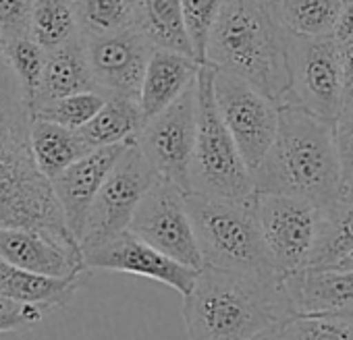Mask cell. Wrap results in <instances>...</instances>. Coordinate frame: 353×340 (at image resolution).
Instances as JSON below:
<instances>
[{
	"label": "cell",
	"mask_w": 353,
	"mask_h": 340,
	"mask_svg": "<svg viewBox=\"0 0 353 340\" xmlns=\"http://www.w3.org/2000/svg\"><path fill=\"white\" fill-rule=\"evenodd\" d=\"M34 110L11 69L0 56V229H26L61 247L81 253L67 226L52 183L42 175L32 151Z\"/></svg>",
	"instance_id": "cell-1"
},
{
	"label": "cell",
	"mask_w": 353,
	"mask_h": 340,
	"mask_svg": "<svg viewBox=\"0 0 353 340\" xmlns=\"http://www.w3.org/2000/svg\"><path fill=\"white\" fill-rule=\"evenodd\" d=\"M297 315L281 272L204 268L183 297L190 340H252Z\"/></svg>",
	"instance_id": "cell-2"
},
{
	"label": "cell",
	"mask_w": 353,
	"mask_h": 340,
	"mask_svg": "<svg viewBox=\"0 0 353 340\" xmlns=\"http://www.w3.org/2000/svg\"><path fill=\"white\" fill-rule=\"evenodd\" d=\"M254 185L258 193L299 198L322 210L334 204L343 187L334 123L281 104L279 131L254 173Z\"/></svg>",
	"instance_id": "cell-3"
},
{
	"label": "cell",
	"mask_w": 353,
	"mask_h": 340,
	"mask_svg": "<svg viewBox=\"0 0 353 340\" xmlns=\"http://www.w3.org/2000/svg\"><path fill=\"white\" fill-rule=\"evenodd\" d=\"M206 65L248 81L281 106L291 85L289 34L272 11V0H225Z\"/></svg>",
	"instance_id": "cell-4"
},
{
	"label": "cell",
	"mask_w": 353,
	"mask_h": 340,
	"mask_svg": "<svg viewBox=\"0 0 353 340\" xmlns=\"http://www.w3.org/2000/svg\"><path fill=\"white\" fill-rule=\"evenodd\" d=\"M185 204L204 268L276 272L264 247L256 193L248 200L185 193Z\"/></svg>",
	"instance_id": "cell-5"
},
{
	"label": "cell",
	"mask_w": 353,
	"mask_h": 340,
	"mask_svg": "<svg viewBox=\"0 0 353 340\" xmlns=\"http://www.w3.org/2000/svg\"><path fill=\"white\" fill-rule=\"evenodd\" d=\"M196 87L198 139L190 175V193L223 200H248L256 193L254 175L219 114L214 98V67H202Z\"/></svg>",
	"instance_id": "cell-6"
},
{
	"label": "cell",
	"mask_w": 353,
	"mask_h": 340,
	"mask_svg": "<svg viewBox=\"0 0 353 340\" xmlns=\"http://www.w3.org/2000/svg\"><path fill=\"white\" fill-rule=\"evenodd\" d=\"M158 181V175L133 141L114 164L98 198L94 200L79 241L81 253L98 249L129 231L139 204Z\"/></svg>",
	"instance_id": "cell-7"
},
{
	"label": "cell",
	"mask_w": 353,
	"mask_h": 340,
	"mask_svg": "<svg viewBox=\"0 0 353 340\" xmlns=\"http://www.w3.org/2000/svg\"><path fill=\"white\" fill-rule=\"evenodd\" d=\"M198 81L166 110L150 118L135 143L160 181L190 193L198 139Z\"/></svg>",
	"instance_id": "cell-8"
},
{
	"label": "cell",
	"mask_w": 353,
	"mask_h": 340,
	"mask_svg": "<svg viewBox=\"0 0 353 340\" xmlns=\"http://www.w3.org/2000/svg\"><path fill=\"white\" fill-rule=\"evenodd\" d=\"M291 85L283 104L336 123L343 112V61L334 38L299 40L289 36Z\"/></svg>",
	"instance_id": "cell-9"
},
{
	"label": "cell",
	"mask_w": 353,
	"mask_h": 340,
	"mask_svg": "<svg viewBox=\"0 0 353 340\" xmlns=\"http://www.w3.org/2000/svg\"><path fill=\"white\" fill-rule=\"evenodd\" d=\"M214 98L223 123L254 175L274 143L281 106L248 81L221 69H214Z\"/></svg>",
	"instance_id": "cell-10"
},
{
	"label": "cell",
	"mask_w": 353,
	"mask_h": 340,
	"mask_svg": "<svg viewBox=\"0 0 353 340\" xmlns=\"http://www.w3.org/2000/svg\"><path fill=\"white\" fill-rule=\"evenodd\" d=\"M258 220L270 264L281 274H293L307 268L322 208L289 195L258 193Z\"/></svg>",
	"instance_id": "cell-11"
},
{
	"label": "cell",
	"mask_w": 353,
	"mask_h": 340,
	"mask_svg": "<svg viewBox=\"0 0 353 340\" xmlns=\"http://www.w3.org/2000/svg\"><path fill=\"white\" fill-rule=\"evenodd\" d=\"M129 231L166 257L198 272L204 270L185 193L172 183L158 181L148 191L131 220Z\"/></svg>",
	"instance_id": "cell-12"
},
{
	"label": "cell",
	"mask_w": 353,
	"mask_h": 340,
	"mask_svg": "<svg viewBox=\"0 0 353 340\" xmlns=\"http://www.w3.org/2000/svg\"><path fill=\"white\" fill-rule=\"evenodd\" d=\"M85 50L98 92L106 98L139 102L141 83L154 48L131 25L117 34L85 38Z\"/></svg>",
	"instance_id": "cell-13"
},
{
	"label": "cell",
	"mask_w": 353,
	"mask_h": 340,
	"mask_svg": "<svg viewBox=\"0 0 353 340\" xmlns=\"http://www.w3.org/2000/svg\"><path fill=\"white\" fill-rule=\"evenodd\" d=\"M83 266L85 270H106L143 276L176 290L181 297L190 295L200 274L198 270H192L156 251L131 231H125L102 247L83 253Z\"/></svg>",
	"instance_id": "cell-14"
},
{
	"label": "cell",
	"mask_w": 353,
	"mask_h": 340,
	"mask_svg": "<svg viewBox=\"0 0 353 340\" xmlns=\"http://www.w3.org/2000/svg\"><path fill=\"white\" fill-rule=\"evenodd\" d=\"M129 145L131 143L94 149L79 162L69 166L59 179L52 181V189L65 214L67 226L77 241H81L94 200L98 198L110 170L114 168V164L121 160Z\"/></svg>",
	"instance_id": "cell-15"
},
{
	"label": "cell",
	"mask_w": 353,
	"mask_h": 340,
	"mask_svg": "<svg viewBox=\"0 0 353 340\" xmlns=\"http://www.w3.org/2000/svg\"><path fill=\"white\" fill-rule=\"evenodd\" d=\"M0 259L52 278H73L85 272L83 255L26 229H0Z\"/></svg>",
	"instance_id": "cell-16"
},
{
	"label": "cell",
	"mask_w": 353,
	"mask_h": 340,
	"mask_svg": "<svg viewBox=\"0 0 353 340\" xmlns=\"http://www.w3.org/2000/svg\"><path fill=\"white\" fill-rule=\"evenodd\" d=\"M297 315H343L353 309V272L303 268L285 274Z\"/></svg>",
	"instance_id": "cell-17"
},
{
	"label": "cell",
	"mask_w": 353,
	"mask_h": 340,
	"mask_svg": "<svg viewBox=\"0 0 353 340\" xmlns=\"http://www.w3.org/2000/svg\"><path fill=\"white\" fill-rule=\"evenodd\" d=\"M202 67L204 65L192 56L154 50L139 92V108L143 120L148 123L179 100L198 81Z\"/></svg>",
	"instance_id": "cell-18"
},
{
	"label": "cell",
	"mask_w": 353,
	"mask_h": 340,
	"mask_svg": "<svg viewBox=\"0 0 353 340\" xmlns=\"http://www.w3.org/2000/svg\"><path fill=\"white\" fill-rule=\"evenodd\" d=\"M85 92H98V85L90 69L85 38L77 36L65 46L46 52L44 81L34 112L48 102L85 94Z\"/></svg>",
	"instance_id": "cell-19"
},
{
	"label": "cell",
	"mask_w": 353,
	"mask_h": 340,
	"mask_svg": "<svg viewBox=\"0 0 353 340\" xmlns=\"http://www.w3.org/2000/svg\"><path fill=\"white\" fill-rule=\"evenodd\" d=\"M81 286V276L52 278L15 268L0 259V299L17 305H34L46 311L65 307Z\"/></svg>",
	"instance_id": "cell-20"
},
{
	"label": "cell",
	"mask_w": 353,
	"mask_h": 340,
	"mask_svg": "<svg viewBox=\"0 0 353 340\" xmlns=\"http://www.w3.org/2000/svg\"><path fill=\"white\" fill-rule=\"evenodd\" d=\"M133 28L154 50L196 59L181 0H139L133 7Z\"/></svg>",
	"instance_id": "cell-21"
},
{
	"label": "cell",
	"mask_w": 353,
	"mask_h": 340,
	"mask_svg": "<svg viewBox=\"0 0 353 340\" xmlns=\"http://www.w3.org/2000/svg\"><path fill=\"white\" fill-rule=\"evenodd\" d=\"M32 151L42 175L52 183L69 166L88 156L90 149L77 131L65 129L61 125L34 118L32 125Z\"/></svg>",
	"instance_id": "cell-22"
},
{
	"label": "cell",
	"mask_w": 353,
	"mask_h": 340,
	"mask_svg": "<svg viewBox=\"0 0 353 340\" xmlns=\"http://www.w3.org/2000/svg\"><path fill=\"white\" fill-rule=\"evenodd\" d=\"M145 120L137 100L131 98H108L102 110L79 129V137L90 149L133 143L141 133Z\"/></svg>",
	"instance_id": "cell-23"
},
{
	"label": "cell",
	"mask_w": 353,
	"mask_h": 340,
	"mask_svg": "<svg viewBox=\"0 0 353 340\" xmlns=\"http://www.w3.org/2000/svg\"><path fill=\"white\" fill-rule=\"evenodd\" d=\"M343 0H272L281 28L299 40L334 38Z\"/></svg>",
	"instance_id": "cell-24"
},
{
	"label": "cell",
	"mask_w": 353,
	"mask_h": 340,
	"mask_svg": "<svg viewBox=\"0 0 353 340\" xmlns=\"http://www.w3.org/2000/svg\"><path fill=\"white\" fill-rule=\"evenodd\" d=\"M349 255H353V204L339 198L322 210L318 237L307 268L330 270Z\"/></svg>",
	"instance_id": "cell-25"
},
{
	"label": "cell",
	"mask_w": 353,
	"mask_h": 340,
	"mask_svg": "<svg viewBox=\"0 0 353 340\" xmlns=\"http://www.w3.org/2000/svg\"><path fill=\"white\" fill-rule=\"evenodd\" d=\"M81 36L77 9L73 0H36L30 38L46 52L65 46Z\"/></svg>",
	"instance_id": "cell-26"
},
{
	"label": "cell",
	"mask_w": 353,
	"mask_h": 340,
	"mask_svg": "<svg viewBox=\"0 0 353 340\" xmlns=\"http://www.w3.org/2000/svg\"><path fill=\"white\" fill-rule=\"evenodd\" d=\"M75 9L83 38H100L133 25V7L127 0H77Z\"/></svg>",
	"instance_id": "cell-27"
},
{
	"label": "cell",
	"mask_w": 353,
	"mask_h": 340,
	"mask_svg": "<svg viewBox=\"0 0 353 340\" xmlns=\"http://www.w3.org/2000/svg\"><path fill=\"white\" fill-rule=\"evenodd\" d=\"M5 56H7L11 69L15 71V75L26 92V98L34 110L40 89H42V81H44L46 50L42 46H38L32 38H19V40L5 44Z\"/></svg>",
	"instance_id": "cell-28"
},
{
	"label": "cell",
	"mask_w": 353,
	"mask_h": 340,
	"mask_svg": "<svg viewBox=\"0 0 353 340\" xmlns=\"http://www.w3.org/2000/svg\"><path fill=\"white\" fill-rule=\"evenodd\" d=\"M106 100L108 98L100 92H85V94L61 98V100L40 106L34 112V118L48 120L71 131H79L102 110Z\"/></svg>",
	"instance_id": "cell-29"
},
{
	"label": "cell",
	"mask_w": 353,
	"mask_h": 340,
	"mask_svg": "<svg viewBox=\"0 0 353 340\" xmlns=\"http://www.w3.org/2000/svg\"><path fill=\"white\" fill-rule=\"evenodd\" d=\"M281 340H353V323L341 315H295L281 328Z\"/></svg>",
	"instance_id": "cell-30"
},
{
	"label": "cell",
	"mask_w": 353,
	"mask_h": 340,
	"mask_svg": "<svg viewBox=\"0 0 353 340\" xmlns=\"http://www.w3.org/2000/svg\"><path fill=\"white\" fill-rule=\"evenodd\" d=\"M181 3H183L185 25L194 46V54L198 63L206 65L210 34L216 25L225 0H181Z\"/></svg>",
	"instance_id": "cell-31"
},
{
	"label": "cell",
	"mask_w": 353,
	"mask_h": 340,
	"mask_svg": "<svg viewBox=\"0 0 353 340\" xmlns=\"http://www.w3.org/2000/svg\"><path fill=\"white\" fill-rule=\"evenodd\" d=\"M36 0H0V36L3 42L30 38Z\"/></svg>",
	"instance_id": "cell-32"
},
{
	"label": "cell",
	"mask_w": 353,
	"mask_h": 340,
	"mask_svg": "<svg viewBox=\"0 0 353 340\" xmlns=\"http://www.w3.org/2000/svg\"><path fill=\"white\" fill-rule=\"evenodd\" d=\"M334 139L341 162L343 183L353 181V102L343 108L341 116L334 123Z\"/></svg>",
	"instance_id": "cell-33"
},
{
	"label": "cell",
	"mask_w": 353,
	"mask_h": 340,
	"mask_svg": "<svg viewBox=\"0 0 353 340\" xmlns=\"http://www.w3.org/2000/svg\"><path fill=\"white\" fill-rule=\"evenodd\" d=\"M48 311L34 305H17L11 301L0 299V334L5 332H19L30 330L36 326Z\"/></svg>",
	"instance_id": "cell-34"
},
{
	"label": "cell",
	"mask_w": 353,
	"mask_h": 340,
	"mask_svg": "<svg viewBox=\"0 0 353 340\" xmlns=\"http://www.w3.org/2000/svg\"><path fill=\"white\" fill-rule=\"evenodd\" d=\"M343 61V108L353 102V40L339 44Z\"/></svg>",
	"instance_id": "cell-35"
},
{
	"label": "cell",
	"mask_w": 353,
	"mask_h": 340,
	"mask_svg": "<svg viewBox=\"0 0 353 340\" xmlns=\"http://www.w3.org/2000/svg\"><path fill=\"white\" fill-rule=\"evenodd\" d=\"M334 40L339 44H345V42L353 40V0L343 5V13L339 17L336 30H334Z\"/></svg>",
	"instance_id": "cell-36"
},
{
	"label": "cell",
	"mask_w": 353,
	"mask_h": 340,
	"mask_svg": "<svg viewBox=\"0 0 353 340\" xmlns=\"http://www.w3.org/2000/svg\"><path fill=\"white\" fill-rule=\"evenodd\" d=\"M343 202H347V204H353V181H349V183H343V187H341V195H339Z\"/></svg>",
	"instance_id": "cell-37"
},
{
	"label": "cell",
	"mask_w": 353,
	"mask_h": 340,
	"mask_svg": "<svg viewBox=\"0 0 353 340\" xmlns=\"http://www.w3.org/2000/svg\"><path fill=\"white\" fill-rule=\"evenodd\" d=\"M281 328H283V326L272 328V330H268V332H264V334H260V336H256V338H252V340H281Z\"/></svg>",
	"instance_id": "cell-38"
},
{
	"label": "cell",
	"mask_w": 353,
	"mask_h": 340,
	"mask_svg": "<svg viewBox=\"0 0 353 340\" xmlns=\"http://www.w3.org/2000/svg\"><path fill=\"white\" fill-rule=\"evenodd\" d=\"M330 270H347V272H353V255H349V257H345L343 262H339L334 268H330Z\"/></svg>",
	"instance_id": "cell-39"
},
{
	"label": "cell",
	"mask_w": 353,
	"mask_h": 340,
	"mask_svg": "<svg viewBox=\"0 0 353 340\" xmlns=\"http://www.w3.org/2000/svg\"><path fill=\"white\" fill-rule=\"evenodd\" d=\"M341 317H345L347 321H351V323H353V309H351V311H347V313H343Z\"/></svg>",
	"instance_id": "cell-40"
},
{
	"label": "cell",
	"mask_w": 353,
	"mask_h": 340,
	"mask_svg": "<svg viewBox=\"0 0 353 340\" xmlns=\"http://www.w3.org/2000/svg\"><path fill=\"white\" fill-rule=\"evenodd\" d=\"M5 54V42H0V56Z\"/></svg>",
	"instance_id": "cell-41"
},
{
	"label": "cell",
	"mask_w": 353,
	"mask_h": 340,
	"mask_svg": "<svg viewBox=\"0 0 353 340\" xmlns=\"http://www.w3.org/2000/svg\"><path fill=\"white\" fill-rule=\"evenodd\" d=\"M127 3H129V5H131V7H135V5H137V3H139V0H127Z\"/></svg>",
	"instance_id": "cell-42"
},
{
	"label": "cell",
	"mask_w": 353,
	"mask_h": 340,
	"mask_svg": "<svg viewBox=\"0 0 353 340\" xmlns=\"http://www.w3.org/2000/svg\"><path fill=\"white\" fill-rule=\"evenodd\" d=\"M343 3H351V0H343Z\"/></svg>",
	"instance_id": "cell-43"
},
{
	"label": "cell",
	"mask_w": 353,
	"mask_h": 340,
	"mask_svg": "<svg viewBox=\"0 0 353 340\" xmlns=\"http://www.w3.org/2000/svg\"><path fill=\"white\" fill-rule=\"evenodd\" d=\"M0 42H3V36H0Z\"/></svg>",
	"instance_id": "cell-44"
},
{
	"label": "cell",
	"mask_w": 353,
	"mask_h": 340,
	"mask_svg": "<svg viewBox=\"0 0 353 340\" xmlns=\"http://www.w3.org/2000/svg\"><path fill=\"white\" fill-rule=\"evenodd\" d=\"M73 3H77V0H73Z\"/></svg>",
	"instance_id": "cell-45"
}]
</instances>
